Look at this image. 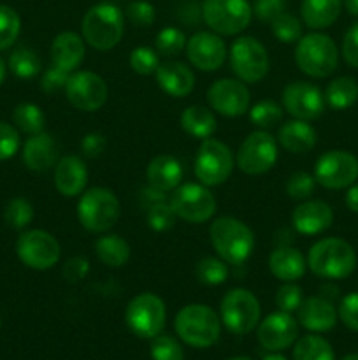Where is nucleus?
Masks as SVG:
<instances>
[{
    "mask_svg": "<svg viewBox=\"0 0 358 360\" xmlns=\"http://www.w3.org/2000/svg\"><path fill=\"white\" fill-rule=\"evenodd\" d=\"M209 238L216 255L232 266H242L255 250L253 231L234 217L216 218L211 224Z\"/></svg>",
    "mask_w": 358,
    "mask_h": 360,
    "instance_id": "nucleus-1",
    "label": "nucleus"
},
{
    "mask_svg": "<svg viewBox=\"0 0 358 360\" xmlns=\"http://www.w3.org/2000/svg\"><path fill=\"white\" fill-rule=\"evenodd\" d=\"M307 267L323 280H344L357 269V253L344 239H319L309 250Z\"/></svg>",
    "mask_w": 358,
    "mask_h": 360,
    "instance_id": "nucleus-2",
    "label": "nucleus"
},
{
    "mask_svg": "<svg viewBox=\"0 0 358 360\" xmlns=\"http://www.w3.org/2000/svg\"><path fill=\"white\" fill-rule=\"evenodd\" d=\"M83 39L97 51L116 48L125 34L123 13L111 2H102L86 11L81 23Z\"/></svg>",
    "mask_w": 358,
    "mask_h": 360,
    "instance_id": "nucleus-3",
    "label": "nucleus"
},
{
    "mask_svg": "<svg viewBox=\"0 0 358 360\" xmlns=\"http://www.w3.org/2000/svg\"><path fill=\"white\" fill-rule=\"evenodd\" d=\"M174 329L190 347L209 348L220 340L221 319L209 306L188 304L175 315Z\"/></svg>",
    "mask_w": 358,
    "mask_h": 360,
    "instance_id": "nucleus-4",
    "label": "nucleus"
},
{
    "mask_svg": "<svg viewBox=\"0 0 358 360\" xmlns=\"http://www.w3.org/2000/svg\"><path fill=\"white\" fill-rule=\"evenodd\" d=\"M295 63L309 77H329L339 63V51L332 37L319 32L302 35L295 46Z\"/></svg>",
    "mask_w": 358,
    "mask_h": 360,
    "instance_id": "nucleus-5",
    "label": "nucleus"
},
{
    "mask_svg": "<svg viewBox=\"0 0 358 360\" xmlns=\"http://www.w3.org/2000/svg\"><path fill=\"white\" fill-rule=\"evenodd\" d=\"M77 220L86 231L104 234L116 225L121 214L118 197L104 186H93L81 193L77 200Z\"/></svg>",
    "mask_w": 358,
    "mask_h": 360,
    "instance_id": "nucleus-6",
    "label": "nucleus"
},
{
    "mask_svg": "<svg viewBox=\"0 0 358 360\" xmlns=\"http://www.w3.org/2000/svg\"><path fill=\"white\" fill-rule=\"evenodd\" d=\"M235 157L230 148L221 141L207 137L199 146L193 160V172L199 183L206 186L223 185L234 171Z\"/></svg>",
    "mask_w": 358,
    "mask_h": 360,
    "instance_id": "nucleus-7",
    "label": "nucleus"
},
{
    "mask_svg": "<svg viewBox=\"0 0 358 360\" xmlns=\"http://www.w3.org/2000/svg\"><path fill=\"white\" fill-rule=\"evenodd\" d=\"M167 320L165 302L153 292H142L126 304L125 322L135 336L153 340L161 334Z\"/></svg>",
    "mask_w": 358,
    "mask_h": 360,
    "instance_id": "nucleus-8",
    "label": "nucleus"
},
{
    "mask_svg": "<svg viewBox=\"0 0 358 360\" xmlns=\"http://www.w3.org/2000/svg\"><path fill=\"white\" fill-rule=\"evenodd\" d=\"M220 315L223 326L232 334L244 336V334L251 333L255 327H258L262 309H260V302L253 292L246 290V288H232L221 299Z\"/></svg>",
    "mask_w": 358,
    "mask_h": 360,
    "instance_id": "nucleus-9",
    "label": "nucleus"
},
{
    "mask_svg": "<svg viewBox=\"0 0 358 360\" xmlns=\"http://www.w3.org/2000/svg\"><path fill=\"white\" fill-rule=\"evenodd\" d=\"M228 60H230L232 72L242 83L255 84L269 72L270 62L265 46L251 35H242L232 42Z\"/></svg>",
    "mask_w": 358,
    "mask_h": 360,
    "instance_id": "nucleus-10",
    "label": "nucleus"
},
{
    "mask_svg": "<svg viewBox=\"0 0 358 360\" xmlns=\"http://www.w3.org/2000/svg\"><path fill=\"white\" fill-rule=\"evenodd\" d=\"M253 7L248 0H204L202 20L214 34L237 35L248 28Z\"/></svg>",
    "mask_w": 358,
    "mask_h": 360,
    "instance_id": "nucleus-11",
    "label": "nucleus"
},
{
    "mask_svg": "<svg viewBox=\"0 0 358 360\" xmlns=\"http://www.w3.org/2000/svg\"><path fill=\"white\" fill-rule=\"evenodd\" d=\"M175 217L188 224H204L216 213V197L202 183H185L174 190L168 199Z\"/></svg>",
    "mask_w": 358,
    "mask_h": 360,
    "instance_id": "nucleus-12",
    "label": "nucleus"
},
{
    "mask_svg": "<svg viewBox=\"0 0 358 360\" xmlns=\"http://www.w3.org/2000/svg\"><path fill=\"white\" fill-rule=\"evenodd\" d=\"M277 162V141L267 130L249 134L235 153V164L244 174L260 176L269 172Z\"/></svg>",
    "mask_w": 358,
    "mask_h": 360,
    "instance_id": "nucleus-13",
    "label": "nucleus"
},
{
    "mask_svg": "<svg viewBox=\"0 0 358 360\" xmlns=\"http://www.w3.org/2000/svg\"><path fill=\"white\" fill-rule=\"evenodd\" d=\"M18 259L27 267L35 271H46L56 266L62 255L60 243L46 231H27L16 241Z\"/></svg>",
    "mask_w": 358,
    "mask_h": 360,
    "instance_id": "nucleus-14",
    "label": "nucleus"
},
{
    "mask_svg": "<svg viewBox=\"0 0 358 360\" xmlns=\"http://www.w3.org/2000/svg\"><path fill=\"white\" fill-rule=\"evenodd\" d=\"M314 179L329 190H343L358 179V158L344 150H332L316 160Z\"/></svg>",
    "mask_w": 358,
    "mask_h": 360,
    "instance_id": "nucleus-15",
    "label": "nucleus"
},
{
    "mask_svg": "<svg viewBox=\"0 0 358 360\" xmlns=\"http://www.w3.org/2000/svg\"><path fill=\"white\" fill-rule=\"evenodd\" d=\"M65 97L72 108L83 112L98 111L107 102L109 88L98 74L91 70H76L65 84Z\"/></svg>",
    "mask_w": 358,
    "mask_h": 360,
    "instance_id": "nucleus-16",
    "label": "nucleus"
},
{
    "mask_svg": "<svg viewBox=\"0 0 358 360\" xmlns=\"http://www.w3.org/2000/svg\"><path fill=\"white\" fill-rule=\"evenodd\" d=\"M283 108L290 116L304 122L319 118L325 111V94L307 81H293L286 84L281 95Z\"/></svg>",
    "mask_w": 358,
    "mask_h": 360,
    "instance_id": "nucleus-17",
    "label": "nucleus"
},
{
    "mask_svg": "<svg viewBox=\"0 0 358 360\" xmlns=\"http://www.w3.org/2000/svg\"><path fill=\"white\" fill-rule=\"evenodd\" d=\"M207 102L209 108L214 109L218 115L227 118H239L249 111V94L246 83L241 79H218L207 90Z\"/></svg>",
    "mask_w": 358,
    "mask_h": 360,
    "instance_id": "nucleus-18",
    "label": "nucleus"
},
{
    "mask_svg": "<svg viewBox=\"0 0 358 360\" xmlns=\"http://www.w3.org/2000/svg\"><path fill=\"white\" fill-rule=\"evenodd\" d=\"M186 56L195 69L214 72L227 60V44L214 32H197L186 41Z\"/></svg>",
    "mask_w": 358,
    "mask_h": 360,
    "instance_id": "nucleus-19",
    "label": "nucleus"
},
{
    "mask_svg": "<svg viewBox=\"0 0 358 360\" xmlns=\"http://www.w3.org/2000/svg\"><path fill=\"white\" fill-rule=\"evenodd\" d=\"M298 322L291 313L276 311L258 323L256 338L260 345L269 352H281L290 348L297 341Z\"/></svg>",
    "mask_w": 358,
    "mask_h": 360,
    "instance_id": "nucleus-20",
    "label": "nucleus"
},
{
    "mask_svg": "<svg viewBox=\"0 0 358 360\" xmlns=\"http://www.w3.org/2000/svg\"><path fill=\"white\" fill-rule=\"evenodd\" d=\"M293 229L302 236H318L332 227L333 211L325 200H304L291 213Z\"/></svg>",
    "mask_w": 358,
    "mask_h": 360,
    "instance_id": "nucleus-21",
    "label": "nucleus"
},
{
    "mask_svg": "<svg viewBox=\"0 0 358 360\" xmlns=\"http://www.w3.org/2000/svg\"><path fill=\"white\" fill-rule=\"evenodd\" d=\"M337 309L323 295H311L297 309V322L311 333H329L337 323Z\"/></svg>",
    "mask_w": 358,
    "mask_h": 360,
    "instance_id": "nucleus-22",
    "label": "nucleus"
},
{
    "mask_svg": "<svg viewBox=\"0 0 358 360\" xmlns=\"http://www.w3.org/2000/svg\"><path fill=\"white\" fill-rule=\"evenodd\" d=\"M23 164L34 172H46L55 167L60 160V148L55 137L46 132L34 134L23 146Z\"/></svg>",
    "mask_w": 358,
    "mask_h": 360,
    "instance_id": "nucleus-23",
    "label": "nucleus"
},
{
    "mask_svg": "<svg viewBox=\"0 0 358 360\" xmlns=\"http://www.w3.org/2000/svg\"><path fill=\"white\" fill-rule=\"evenodd\" d=\"M157 83L161 91L174 98L188 97L195 88V74L186 63L178 62V60H168L158 65Z\"/></svg>",
    "mask_w": 358,
    "mask_h": 360,
    "instance_id": "nucleus-24",
    "label": "nucleus"
},
{
    "mask_svg": "<svg viewBox=\"0 0 358 360\" xmlns=\"http://www.w3.org/2000/svg\"><path fill=\"white\" fill-rule=\"evenodd\" d=\"M88 183L86 164L76 155H67L55 165V186L63 197H77Z\"/></svg>",
    "mask_w": 358,
    "mask_h": 360,
    "instance_id": "nucleus-25",
    "label": "nucleus"
},
{
    "mask_svg": "<svg viewBox=\"0 0 358 360\" xmlns=\"http://www.w3.org/2000/svg\"><path fill=\"white\" fill-rule=\"evenodd\" d=\"M307 259L293 246H279L269 257V269L283 283H295L305 274Z\"/></svg>",
    "mask_w": 358,
    "mask_h": 360,
    "instance_id": "nucleus-26",
    "label": "nucleus"
},
{
    "mask_svg": "<svg viewBox=\"0 0 358 360\" xmlns=\"http://www.w3.org/2000/svg\"><path fill=\"white\" fill-rule=\"evenodd\" d=\"M84 60V39L76 32H62L51 44V63L65 72H76Z\"/></svg>",
    "mask_w": 358,
    "mask_h": 360,
    "instance_id": "nucleus-27",
    "label": "nucleus"
},
{
    "mask_svg": "<svg viewBox=\"0 0 358 360\" xmlns=\"http://www.w3.org/2000/svg\"><path fill=\"white\" fill-rule=\"evenodd\" d=\"M147 185L161 192H174L183 181V165L172 155H158L146 167Z\"/></svg>",
    "mask_w": 358,
    "mask_h": 360,
    "instance_id": "nucleus-28",
    "label": "nucleus"
},
{
    "mask_svg": "<svg viewBox=\"0 0 358 360\" xmlns=\"http://www.w3.org/2000/svg\"><path fill=\"white\" fill-rule=\"evenodd\" d=\"M316 141H318V134H316L314 127L304 120L293 118L283 123L277 130V143L284 150L295 155L311 151L316 146Z\"/></svg>",
    "mask_w": 358,
    "mask_h": 360,
    "instance_id": "nucleus-29",
    "label": "nucleus"
},
{
    "mask_svg": "<svg viewBox=\"0 0 358 360\" xmlns=\"http://www.w3.org/2000/svg\"><path fill=\"white\" fill-rule=\"evenodd\" d=\"M340 7L343 0H302V21L312 30H323L336 23L340 14Z\"/></svg>",
    "mask_w": 358,
    "mask_h": 360,
    "instance_id": "nucleus-30",
    "label": "nucleus"
},
{
    "mask_svg": "<svg viewBox=\"0 0 358 360\" xmlns=\"http://www.w3.org/2000/svg\"><path fill=\"white\" fill-rule=\"evenodd\" d=\"M181 127L188 136L204 141L216 132L218 125L211 109L204 105H188L181 112Z\"/></svg>",
    "mask_w": 358,
    "mask_h": 360,
    "instance_id": "nucleus-31",
    "label": "nucleus"
},
{
    "mask_svg": "<svg viewBox=\"0 0 358 360\" xmlns=\"http://www.w3.org/2000/svg\"><path fill=\"white\" fill-rule=\"evenodd\" d=\"M95 253L104 266L123 267L130 259V245L118 234H105L95 241Z\"/></svg>",
    "mask_w": 358,
    "mask_h": 360,
    "instance_id": "nucleus-32",
    "label": "nucleus"
},
{
    "mask_svg": "<svg viewBox=\"0 0 358 360\" xmlns=\"http://www.w3.org/2000/svg\"><path fill=\"white\" fill-rule=\"evenodd\" d=\"M358 101V83L351 76H340L330 81L325 90V102L336 111H344Z\"/></svg>",
    "mask_w": 358,
    "mask_h": 360,
    "instance_id": "nucleus-33",
    "label": "nucleus"
},
{
    "mask_svg": "<svg viewBox=\"0 0 358 360\" xmlns=\"http://www.w3.org/2000/svg\"><path fill=\"white\" fill-rule=\"evenodd\" d=\"M293 360H333V350L325 338L309 334L295 343Z\"/></svg>",
    "mask_w": 358,
    "mask_h": 360,
    "instance_id": "nucleus-34",
    "label": "nucleus"
},
{
    "mask_svg": "<svg viewBox=\"0 0 358 360\" xmlns=\"http://www.w3.org/2000/svg\"><path fill=\"white\" fill-rule=\"evenodd\" d=\"M9 69L20 79H32L42 69L41 56L32 48H18L9 56Z\"/></svg>",
    "mask_w": 358,
    "mask_h": 360,
    "instance_id": "nucleus-35",
    "label": "nucleus"
},
{
    "mask_svg": "<svg viewBox=\"0 0 358 360\" xmlns=\"http://www.w3.org/2000/svg\"><path fill=\"white\" fill-rule=\"evenodd\" d=\"M13 123L21 132L34 136V134L44 132L46 116L39 105L32 104V102H23V104L16 105V109H14Z\"/></svg>",
    "mask_w": 358,
    "mask_h": 360,
    "instance_id": "nucleus-36",
    "label": "nucleus"
},
{
    "mask_svg": "<svg viewBox=\"0 0 358 360\" xmlns=\"http://www.w3.org/2000/svg\"><path fill=\"white\" fill-rule=\"evenodd\" d=\"M197 280L207 287H216L228 280V266L220 257H204L195 267Z\"/></svg>",
    "mask_w": 358,
    "mask_h": 360,
    "instance_id": "nucleus-37",
    "label": "nucleus"
},
{
    "mask_svg": "<svg viewBox=\"0 0 358 360\" xmlns=\"http://www.w3.org/2000/svg\"><path fill=\"white\" fill-rule=\"evenodd\" d=\"M283 120V108L274 101H260L249 108V122L258 130L276 127Z\"/></svg>",
    "mask_w": 358,
    "mask_h": 360,
    "instance_id": "nucleus-38",
    "label": "nucleus"
},
{
    "mask_svg": "<svg viewBox=\"0 0 358 360\" xmlns=\"http://www.w3.org/2000/svg\"><path fill=\"white\" fill-rule=\"evenodd\" d=\"M272 35L283 44H293L302 37V21L297 16L288 13H281L276 20L270 23Z\"/></svg>",
    "mask_w": 358,
    "mask_h": 360,
    "instance_id": "nucleus-39",
    "label": "nucleus"
},
{
    "mask_svg": "<svg viewBox=\"0 0 358 360\" xmlns=\"http://www.w3.org/2000/svg\"><path fill=\"white\" fill-rule=\"evenodd\" d=\"M21 30V18L13 7L0 4V51L16 42Z\"/></svg>",
    "mask_w": 358,
    "mask_h": 360,
    "instance_id": "nucleus-40",
    "label": "nucleus"
},
{
    "mask_svg": "<svg viewBox=\"0 0 358 360\" xmlns=\"http://www.w3.org/2000/svg\"><path fill=\"white\" fill-rule=\"evenodd\" d=\"M186 41L188 39L179 28L167 27L158 32L157 39H154V46H157V51L160 55L167 56V58H174L186 48Z\"/></svg>",
    "mask_w": 358,
    "mask_h": 360,
    "instance_id": "nucleus-41",
    "label": "nucleus"
},
{
    "mask_svg": "<svg viewBox=\"0 0 358 360\" xmlns=\"http://www.w3.org/2000/svg\"><path fill=\"white\" fill-rule=\"evenodd\" d=\"M4 218L9 227L21 231V229L28 227L34 220V206L28 202L23 197H16V199L9 200L4 211Z\"/></svg>",
    "mask_w": 358,
    "mask_h": 360,
    "instance_id": "nucleus-42",
    "label": "nucleus"
},
{
    "mask_svg": "<svg viewBox=\"0 0 358 360\" xmlns=\"http://www.w3.org/2000/svg\"><path fill=\"white\" fill-rule=\"evenodd\" d=\"M314 176H311L309 172L304 171H297L293 172V174H290V178L286 179V185H284L288 197L293 200H307L309 197L314 193Z\"/></svg>",
    "mask_w": 358,
    "mask_h": 360,
    "instance_id": "nucleus-43",
    "label": "nucleus"
},
{
    "mask_svg": "<svg viewBox=\"0 0 358 360\" xmlns=\"http://www.w3.org/2000/svg\"><path fill=\"white\" fill-rule=\"evenodd\" d=\"M130 67L133 72L140 74V76H150V74L157 72L158 65H160V58L154 49L150 46H139V48L132 49L130 53Z\"/></svg>",
    "mask_w": 358,
    "mask_h": 360,
    "instance_id": "nucleus-44",
    "label": "nucleus"
},
{
    "mask_svg": "<svg viewBox=\"0 0 358 360\" xmlns=\"http://www.w3.org/2000/svg\"><path fill=\"white\" fill-rule=\"evenodd\" d=\"M151 359L153 360H185V352L178 340L168 334H158L151 343Z\"/></svg>",
    "mask_w": 358,
    "mask_h": 360,
    "instance_id": "nucleus-45",
    "label": "nucleus"
},
{
    "mask_svg": "<svg viewBox=\"0 0 358 360\" xmlns=\"http://www.w3.org/2000/svg\"><path fill=\"white\" fill-rule=\"evenodd\" d=\"M175 213L171 207L168 200L165 202H158L154 206L147 207L146 210V221L147 227L153 229L154 232H165L168 229L174 227L175 224Z\"/></svg>",
    "mask_w": 358,
    "mask_h": 360,
    "instance_id": "nucleus-46",
    "label": "nucleus"
},
{
    "mask_svg": "<svg viewBox=\"0 0 358 360\" xmlns=\"http://www.w3.org/2000/svg\"><path fill=\"white\" fill-rule=\"evenodd\" d=\"M125 14L130 23L140 28L150 27L157 20V11H154L153 4L146 2V0H133V2H130L126 6Z\"/></svg>",
    "mask_w": 358,
    "mask_h": 360,
    "instance_id": "nucleus-47",
    "label": "nucleus"
},
{
    "mask_svg": "<svg viewBox=\"0 0 358 360\" xmlns=\"http://www.w3.org/2000/svg\"><path fill=\"white\" fill-rule=\"evenodd\" d=\"M304 301V295H302V288L295 283H283L276 292V297H274V302H276L277 309L279 311L293 313L297 311L298 306Z\"/></svg>",
    "mask_w": 358,
    "mask_h": 360,
    "instance_id": "nucleus-48",
    "label": "nucleus"
},
{
    "mask_svg": "<svg viewBox=\"0 0 358 360\" xmlns=\"http://www.w3.org/2000/svg\"><path fill=\"white\" fill-rule=\"evenodd\" d=\"M20 134H18L16 127L11 123L0 122V160H7V158L14 157L20 150Z\"/></svg>",
    "mask_w": 358,
    "mask_h": 360,
    "instance_id": "nucleus-49",
    "label": "nucleus"
},
{
    "mask_svg": "<svg viewBox=\"0 0 358 360\" xmlns=\"http://www.w3.org/2000/svg\"><path fill=\"white\" fill-rule=\"evenodd\" d=\"M340 322L351 330L358 333V292H351V294L344 295L340 299L339 309H337Z\"/></svg>",
    "mask_w": 358,
    "mask_h": 360,
    "instance_id": "nucleus-50",
    "label": "nucleus"
},
{
    "mask_svg": "<svg viewBox=\"0 0 358 360\" xmlns=\"http://www.w3.org/2000/svg\"><path fill=\"white\" fill-rule=\"evenodd\" d=\"M286 9V0H255L253 4V14L260 21L272 23L281 13Z\"/></svg>",
    "mask_w": 358,
    "mask_h": 360,
    "instance_id": "nucleus-51",
    "label": "nucleus"
},
{
    "mask_svg": "<svg viewBox=\"0 0 358 360\" xmlns=\"http://www.w3.org/2000/svg\"><path fill=\"white\" fill-rule=\"evenodd\" d=\"M69 77H70V72H65V70L58 69V67L51 63V65L44 70V74H42V79H41L42 91H46V94H55V91L62 90V88H65Z\"/></svg>",
    "mask_w": 358,
    "mask_h": 360,
    "instance_id": "nucleus-52",
    "label": "nucleus"
},
{
    "mask_svg": "<svg viewBox=\"0 0 358 360\" xmlns=\"http://www.w3.org/2000/svg\"><path fill=\"white\" fill-rule=\"evenodd\" d=\"M90 273V260L86 257H72L63 264V278L69 283H79Z\"/></svg>",
    "mask_w": 358,
    "mask_h": 360,
    "instance_id": "nucleus-53",
    "label": "nucleus"
},
{
    "mask_svg": "<svg viewBox=\"0 0 358 360\" xmlns=\"http://www.w3.org/2000/svg\"><path fill=\"white\" fill-rule=\"evenodd\" d=\"M343 56L351 67L358 69V23L351 25L343 39Z\"/></svg>",
    "mask_w": 358,
    "mask_h": 360,
    "instance_id": "nucleus-54",
    "label": "nucleus"
},
{
    "mask_svg": "<svg viewBox=\"0 0 358 360\" xmlns=\"http://www.w3.org/2000/svg\"><path fill=\"white\" fill-rule=\"evenodd\" d=\"M105 146H107V141L100 132H90L81 139V153L86 158L100 157Z\"/></svg>",
    "mask_w": 358,
    "mask_h": 360,
    "instance_id": "nucleus-55",
    "label": "nucleus"
},
{
    "mask_svg": "<svg viewBox=\"0 0 358 360\" xmlns=\"http://www.w3.org/2000/svg\"><path fill=\"white\" fill-rule=\"evenodd\" d=\"M139 200H140V204H142V206L147 210V207L154 206V204H158V202H165V200H168V199H167V193L161 192V190H158V188H153L151 185H147L146 188L140 190Z\"/></svg>",
    "mask_w": 358,
    "mask_h": 360,
    "instance_id": "nucleus-56",
    "label": "nucleus"
},
{
    "mask_svg": "<svg viewBox=\"0 0 358 360\" xmlns=\"http://www.w3.org/2000/svg\"><path fill=\"white\" fill-rule=\"evenodd\" d=\"M346 206L347 210L353 211V213H358V183H353V185L347 188L346 192Z\"/></svg>",
    "mask_w": 358,
    "mask_h": 360,
    "instance_id": "nucleus-57",
    "label": "nucleus"
},
{
    "mask_svg": "<svg viewBox=\"0 0 358 360\" xmlns=\"http://www.w3.org/2000/svg\"><path fill=\"white\" fill-rule=\"evenodd\" d=\"M343 6L346 7V11L351 16L358 18V0H343Z\"/></svg>",
    "mask_w": 358,
    "mask_h": 360,
    "instance_id": "nucleus-58",
    "label": "nucleus"
},
{
    "mask_svg": "<svg viewBox=\"0 0 358 360\" xmlns=\"http://www.w3.org/2000/svg\"><path fill=\"white\" fill-rule=\"evenodd\" d=\"M6 72H7L6 63H4V60L0 58V84H2L4 79H6Z\"/></svg>",
    "mask_w": 358,
    "mask_h": 360,
    "instance_id": "nucleus-59",
    "label": "nucleus"
},
{
    "mask_svg": "<svg viewBox=\"0 0 358 360\" xmlns=\"http://www.w3.org/2000/svg\"><path fill=\"white\" fill-rule=\"evenodd\" d=\"M263 360H288L286 357H283V355H277V354H270V355H265Z\"/></svg>",
    "mask_w": 358,
    "mask_h": 360,
    "instance_id": "nucleus-60",
    "label": "nucleus"
},
{
    "mask_svg": "<svg viewBox=\"0 0 358 360\" xmlns=\"http://www.w3.org/2000/svg\"><path fill=\"white\" fill-rule=\"evenodd\" d=\"M343 360H358V354H350V355H346V357H344Z\"/></svg>",
    "mask_w": 358,
    "mask_h": 360,
    "instance_id": "nucleus-61",
    "label": "nucleus"
},
{
    "mask_svg": "<svg viewBox=\"0 0 358 360\" xmlns=\"http://www.w3.org/2000/svg\"><path fill=\"white\" fill-rule=\"evenodd\" d=\"M228 360H251V359H248V357H232V359H228Z\"/></svg>",
    "mask_w": 358,
    "mask_h": 360,
    "instance_id": "nucleus-62",
    "label": "nucleus"
},
{
    "mask_svg": "<svg viewBox=\"0 0 358 360\" xmlns=\"http://www.w3.org/2000/svg\"><path fill=\"white\" fill-rule=\"evenodd\" d=\"M0 327H2V320H0Z\"/></svg>",
    "mask_w": 358,
    "mask_h": 360,
    "instance_id": "nucleus-63",
    "label": "nucleus"
},
{
    "mask_svg": "<svg viewBox=\"0 0 358 360\" xmlns=\"http://www.w3.org/2000/svg\"><path fill=\"white\" fill-rule=\"evenodd\" d=\"M116 2H118V0H116Z\"/></svg>",
    "mask_w": 358,
    "mask_h": 360,
    "instance_id": "nucleus-64",
    "label": "nucleus"
}]
</instances>
